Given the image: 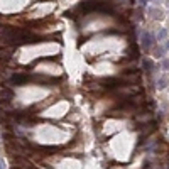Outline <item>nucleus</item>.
I'll return each mask as SVG.
<instances>
[{
    "instance_id": "nucleus-1",
    "label": "nucleus",
    "mask_w": 169,
    "mask_h": 169,
    "mask_svg": "<svg viewBox=\"0 0 169 169\" xmlns=\"http://www.w3.org/2000/svg\"><path fill=\"white\" fill-rule=\"evenodd\" d=\"M140 39H142V44H144V47L154 46V37H152V34H150V32H142Z\"/></svg>"
},
{
    "instance_id": "nucleus-2",
    "label": "nucleus",
    "mask_w": 169,
    "mask_h": 169,
    "mask_svg": "<svg viewBox=\"0 0 169 169\" xmlns=\"http://www.w3.org/2000/svg\"><path fill=\"white\" fill-rule=\"evenodd\" d=\"M14 98V93L12 90H9V88H4L2 91H0V100H5V101H10Z\"/></svg>"
},
{
    "instance_id": "nucleus-3",
    "label": "nucleus",
    "mask_w": 169,
    "mask_h": 169,
    "mask_svg": "<svg viewBox=\"0 0 169 169\" xmlns=\"http://www.w3.org/2000/svg\"><path fill=\"white\" fill-rule=\"evenodd\" d=\"M29 78H27L26 74H14L12 76V81L14 83H24V81H27Z\"/></svg>"
},
{
    "instance_id": "nucleus-4",
    "label": "nucleus",
    "mask_w": 169,
    "mask_h": 169,
    "mask_svg": "<svg viewBox=\"0 0 169 169\" xmlns=\"http://www.w3.org/2000/svg\"><path fill=\"white\" fill-rule=\"evenodd\" d=\"M168 86V81L166 80H159V88H166Z\"/></svg>"
},
{
    "instance_id": "nucleus-5",
    "label": "nucleus",
    "mask_w": 169,
    "mask_h": 169,
    "mask_svg": "<svg viewBox=\"0 0 169 169\" xmlns=\"http://www.w3.org/2000/svg\"><path fill=\"white\" fill-rule=\"evenodd\" d=\"M168 49H169V41H168Z\"/></svg>"
}]
</instances>
